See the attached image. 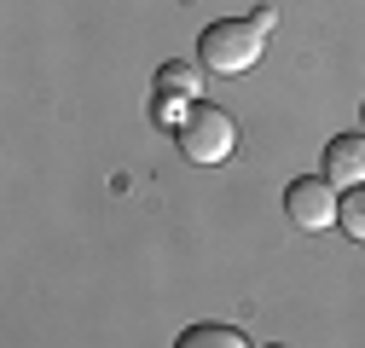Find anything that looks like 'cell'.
I'll use <instances>...</instances> for the list:
<instances>
[{"label": "cell", "instance_id": "cell-1", "mask_svg": "<svg viewBox=\"0 0 365 348\" xmlns=\"http://www.w3.org/2000/svg\"><path fill=\"white\" fill-rule=\"evenodd\" d=\"M261 53H267V29L255 18H220L197 41V64L215 76H244L261 64Z\"/></svg>", "mask_w": 365, "mask_h": 348}, {"label": "cell", "instance_id": "cell-2", "mask_svg": "<svg viewBox=\"0 0 365 348\" xmlns=\"http://www.w3.org/2000/svg\"><path fill=\"white\" fill-rule=\"evenodd\" d=\"M174 134H180V151L209 168V163H226V157H232V145H238V122L226 116L220 105H192L186 122H180Z\"/></svg>", "mask_w": 365, "mask_h": 348}, {"label": "cell", "instance_id": "cell-3", "mask_svg": "<svg viewBox=\"0 0 365 348\" xmlns=\"http://www.w3.org/2000/svg\"><path fill=\"white\" fill-rule=\"evenodd\" d=\"M284 215H290L302 232H325V227H336L342 198H336L331 180H313V174H302V180H290V192H284Z\"/></svg>", "mask_w": 365, "mask_h": 348}, {"label": "cell", "instance_id": "cell-4", "mask_svg": "<svg viewBox=\"0 0 365 348\" xmlns=\"http://www.w3.org/2000/svg\"><path fill=\"white\" fill-rule=\"evenodd\" d=\"M325 180L331 186H365V134H336L325 145Z\"/></svg>", "mask_w": 365, "mask_h": 348}, {"label": "cell", "instance_id": "cell-5", "mask_svg": "<svg viewBox=\"0 0 365 348\" xmlns=\"http://www.w3.org/2000/svg\"><path fill=\"white\" fill-rule=\"evenodd\" d=\"M203 87V64H186V58H168L163 70H157V93H197Z\"/></svg>", "mask_w": 365, "mask_h": 348}, {"label": "cell", "instance_id": "cell-6", "mask_svg": "<svg viewBox=\"0 0 365 348\" xmlns=\"http://www.w3.org/2000/svg\"><path fill=\"white\" fill-rule=\"evenodd\" d=\"M174 348H250V342H244V331H232V325H192V331H180Z\"/></svg>", "mask_w": 365, "mask_h": 348}, {"label": "cell", "instance_id": "cell-7", "mask_svg": "<svg viewBox=\"0 0 365 348\" xmlns=\"http://www.w3.org/2000/svg\"><path fill=\"white\" fill-rule=\"evenodd\" d=\"M336 227H348V238H354V244H365V186H348Z\"/></svg>", "mask_w": 365, "mask_h": 348}, {"label": "cell", "instance_id": "cell-8", "mask_svg": "<svg viewBox=\"0 0 365 348\" xmlns=\"http://www.w3.org/2000/svg\"><path fill=\"white\" fill-rule=\"evenodd\" d=\"M272 348H279V342H272Z\"/></svg>", "mask_w": 365, "mask_h": 348}, {"label": "cell", "instance_id": "cell-9", "mask_svg": "<svg viewBox=\"0 0 365 348\" xmlns=\"http://www.w3.org/2000/svg\"><path fill=\"white\" fill-rule=\"evenodd\" d=\"M359 116H365V111H359Z\"/></svg>", "mask_w": 365, "mask_h": 348}]
</instances>
